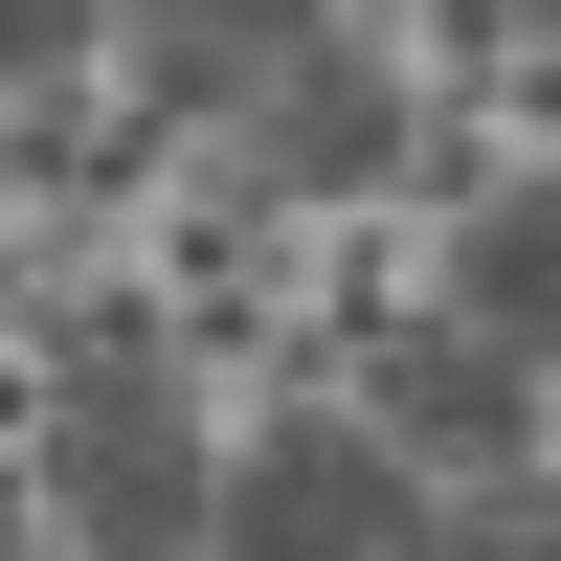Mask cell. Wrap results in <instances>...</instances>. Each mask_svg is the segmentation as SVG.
Here are the masks:
<instances>
[{"label": "cell", "mask_w": 561, "mask_h": 561, "mask_svg": "<svg viewBox=\"0 0 561 561\" xmlns=\"http://www.w3.org/2000/svg\"><path fill=\"white\" fill-rule=\"evenodd\" d=\"M203 472H225V449L180 427V359L135 337V314H90L68 404H45V517L113 539V561H158V539H203Z\"/></svg>", "instance_id": "cell-1"}, {"label": "cell", "mask_w": 561, "mask_h": 561, "mask_svg": "<svg viewBox=\"0 0 561 561\" xmlns=\"http://www.w3.org/2000/svg\"><path fill=\"white\" fill-rule=\"evenodd\" d=\"M203 539H270V561H337V539H427L404 517V449L382 427H270L203 472Z\"/></svg>", "instance_id": "cell-2"}, {"label": "cell", "mask_w": 561, "mask_h": 561, "mask_svg": "<svg viewBox=\"0 0 561 561\" xmlns=\"http://www.w3.org/2000/svg\"><path fill=\"white\" fill-rule=\"evenodd\" d=\"M382 449L404 472H517L539 449V337H472V314H427V337H382Z\"/></svg>", "instance_id": "cell-3"}, {"label": "cell", "mask_w": 561, "mask_h": 561, "mask_svg": "<svg viewBox=\"0 0 561 561\" xmlns=\"http://www.w3.org/2000/svg\"><path fill=\"white\" fill-rule=\"evenodd\" d=\"M225 135H248V180H293V203H359V180H404V90L359 68L337 23H314V45H293V68H270Z\"/></svg>", "instance_id": "cell-4"}, {"label": "cell", "mask_w": 561, "mask_h": 561, "mask_svg": "<svg viewBox=\"0 0 561 561\" xmlns=\"http://www.w3.org/2000/svg\"><path fill=\"white\" fill-rule=\"evenodd\" d=\"M113 23H135V68H158V113H180V135H225V113L314 45V0H113Z\"/></svg>", "instance_id": "cell-5"}, {"label": "cell", "mask_w": 561, "mask_h": 561, "mask_svg": "<svg viewBox=\"0 0 561 561\" xmlns=\"http://www.w3.org/2000/svg\"><path fill=\"white\" fill-rule=\"evenodd\" d=\"M449 314H472V337H539V314H561V225H539V203H472V248H449Z\"/></svg>", "instance_id": "cell-6"}, {"label": "cell", "mask_w": 561, "mask_h": 561, "mask_svg": "<svg viewBox=\"0 0 561 561\" xmlns=\"http://www.w3.org/2000/svg\"><path fill=\"white\" fill-rule=\"evenodd\" d=\"M90 23H113V0H0V90H45V68H68Z\"/></svg>", "instance_id": "cell-7"}]
</instances>
